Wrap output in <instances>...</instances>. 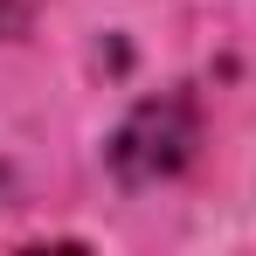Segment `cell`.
<instances>
[{"mask_svg": "<svg viewBox=\"0 0 256 256\" xmlns=\"http://www.w3.org/2000/svg\"><path fill=\"white\" fill-rule=\"evenodd\" d=\"M194 160V111L187 97H152L125 118V132L111 138V166L125 180H166Z\"/></svg>", "mask_w": 256, "mask_h": 256, "instance_id": "obj_1", "label": "cell"}]
</instances>
